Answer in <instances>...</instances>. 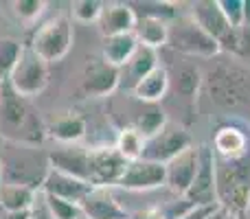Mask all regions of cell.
I'll list each match as a JSON object with an SVG mask.
<instances>
[{"label": "cell", "mask_w": 250, "mask_h": 219, "mask_svg": "<svg viewBox=\"0 0 250 219\" xmlns=\"http://www.w3.org/2000/svg\"><path fill=\"white\" fill-rule=\"evenodd\" d=\"M167 90H169V70L165 66H158L132 88V95L141 103H160L165 99V95H167Z\"/></svg>", "instance_id": "cell-22"}, {"label": "cell", "mask_w": 250, "mask_h": 219, "mask_svg": "<svg viewBox=\"0 0 250 219\" xmlns=\"http://www.w3.org/2000/svg\"><path fill=\"white\" fill-rule=\"evenodd\" d=\"M40 191L31 189L24 184H9L2 182L0 186V208L7 213H24L31 211L38 202Z\"/></svg>", "instance_id": "cell-23"}, {"label": "cell", "mask_w": 250, "mask_h": 219, "mask_svg": "<svg viewBox=\"0 0 250 219\" xmlns=\"http://www.w3.org/2000/svg\"><path fill=\"white\" fill-rule=\"evenodd\" d=\"M42 199H44V206H46V211L51 213L53 219H82L83 217L79 204H75V202H66V199L53 198V195H44V193H42Z\"/></svg>", "instance_id": "cell-30"}, {"label": "cell", "mask_w": 250, "mask_h": 219, "mask_svg": "<svg viewBox=\"0 0 250 219\" xmlns=\"http://www.w3.org/2000/svg\"><path fill=\"white\" fill-rule=\"evenodd\" d=\"M132 11L138 18H151V20L173 22L178 18V4L165 2V0H143V2H129Z\"/></svg>", "instance_id": "cell-29"}, {"label": "cell", "mask_w": 250, "mask_h": 219, "mask_svg": "<svg viewBox=\"0 0 250 219\" xmlns=\"http://www.w3.org/2000/svg\"><path fill=\"white\" fill-rule=\"evenodd\" d=\"M20 51H22L20 42H16V40H11V38L0 40V83L9 77V73H11Z\"/></svg>", "instance_id": "cell-33"}, {"label": "cell", "mask_w": 250, "mask_h": 219, "mask_svg": "<svg viewBox=\"0 0 250 219\" xmlns=\"http://www.w3.org/2000/svg\"><path fill=\"white\" fill-rule=\"evenodd\" d=\"M198 162H200V151L198 147L191 145L189 149H185L178 158H173L169 164H165L167 169V180L165 184L178 193L180 198H185V193L189 191L191 182L195 178V171H198Z\"/></svg>", "instance_id": "cell-16"}, {"label": "cell", "mask_w": 250, "mask_h": 219, "mask_svg": "<svg viewBox=\"0 0 250 219\" xmlns=\"http://www.w3.org/2000/svg\"><path fill=\"white\" fill-rule=\"evenodd\" d=\"M158 51H151V48H145V46H138L136 53L132 55V60L123 66L127 70V77L132 79V88L141 81L143 77L151 73V70L158 68Z\"/></svg>", "instance_id": "cell-27"}, {"label": "cell", "mask_w": 250, "mask_h": 219, "mask_svg": "<svg viewBox=\"0 0 250 219\" xmlns=\"http://www.w3.org/2000/svg\"><path fill=\"white\" fill-rule=\"evenodd\" d=\"M4 182V173H2V158H0V186H2Z\"/></svg>", "instance_id": "cell-41"}, {"label": "cell", "mask_w": 250, "mask_h": 219, "mask_svg": "<svg viewBox=\"0 0 250 219\" xmlns=\"http://www.w3.org/2000/svg\"><path fill=\"white\" fill-rule=\"evenodd\" d=\"M134 35H136L138 44L151 51L167 46L169 38V22L163 20H151V18H138L136 26H134Z\"/></svg>", "instance_id": "cell-24"}, {"label": "cell", "mask_w": 250, "mask_h": 219, "mask_svg": "<svg viewBox=\"0 0 250 219\" xmlns=\"http://www.w3.org/2000/svg\"><path fill=\"white\" fill-rule=\"evenodd\" d=\"M200 162L195 178L191 182L189 191L185 193V199L193 206H220L215 191V154L211 145H200Z\"/></svg>", "instance_id": "cell-11"}, {"label": "cell", "mask_w": 250, "mask_h": 219, "mask_svg": "<svg viewBox=\"0 0 250 219\" xmlns=\"http://www.w3.org/2000/svg\"><path fill=\"white\" fill-rule=\"evenodd\" d=\"M244 26H250V0H244Z\"/></svg>", "instance_id": "cell-39"}, {"label": "cell", "mask_w": 250, "mask_h": 219, "mask_svg": "<svg viewBox=\"0 0 250 219\" xmlns=\"http://www.w3.org/2000/svg\"><path fill=\"white\" fill-rule=\"evenodd\" d=\"M171 81L178 95L185 99H193L195 92L200 90V83H202V73L195 64L185 61V64L173 68V77H169V86H171Z\"/></svg>", "instance_id": "cell-26"}, {"label": "cell", "mask_w": 250, "mask_h": 219, "mask_svg": "<svg viewBox=\"0 0 250 219\" xmlns=\"http://www.w3.org/2000/svg\"><path fill=\"white\" fill-rule=\"evenodd\" d=\"M4 219H31V211H24V213H7Z\"/></svg>", "instance_id": "cell-38"}, {"label": "cell", "mask_w": 250, "mask_h": 219, "mask_svg": "<svg viewBox=\"0 0 250 219\" xmlns=\"http://www.w3.org/2000/svg\"><path fill=\"white\" fill-rule=\"evenodd\" d=\"M211 99L224 110L250 108V70L222 64L211 73Z\"/></svg>", "instance_id": "cell-7"}, {"label": "cell", "mask_w": 250, "mask_h": 219, "mask_svg": "<svg viewBox=\"0 0 250 219\" xmlns=\"http://www.w3.org/2000/svg\"><path fill=\"white\" fill-rule=\"evenodd\" d=\"M82 215L86 219H127L129 213L121 206L117 195L110 189H95L79 202Z\"/></svg>", "instance_id": "cell-17"}, {"label": "cell", "mask_w": 250, "mask_h": 219, "mask_svg": "<svg viewBox=\"0 0 250 219\" xmlns=\"http://www.w3.org/2000/svg\"><path fill=\"white\" fill-rule=\"evenodd\" d=\"M167 46L176 53L200 60H213L222 53L220 44L208 33H204L191 16H178L173 22H169Z\"/></svg>", "instance_id": "cell-6"}, {"label": "cell", "mask_w": 250, "mask_h": 219, "mask_svg": "<svg viewBox=\"0 0 250 219\" xmlns=\"http://www.w3.org/2000/svg\"><path fill=\"white\" fill-rule=\"evenodd\" d=\"M224 217H226V211H224V208H222V206H220V208H217V211H215V213H213V215H211V217H207V219H224Z\"/></svg>", "instance_id": "cell-40"}, {"label": "cell", "mask_w": 250, "mask_h": 219, "mask_svg": "<svg viewBox=\"0 0 250 219\" xmlns=\"http://www.w3.org/2000/svg\"><path fill=\"white\" fill-rule=\"evenodd\" d=\"M127 219H165L163 208H143V211L129 213Z\"/></svg>", "instance_id": "cell-35"}, {"label": "cell", "mask_w": 250, "mask_h": 219, "mask_svg": "<svg viewBox=\"0 0 250 219\" xmlns=\"http://www.w3.org/2000/svg\"><path fill=\"white\" fill-rule=\"evenodd\" d=\"M97 24H99V31H101L104 38L134 33V26H136V13L132 11L129 2H105Z\"/></svg>", "instance_id": "cell-19"}, {"label": "cell", "mask_w": 250, "mask_h": 219, "mask_svg": "<svg viewBox=\"0 0 250 219\" xmlns=\"http://www.w3.org/2000/svg\"><path fill=\"white\" fill-rule=\"evenodd\" d=\"M7 81L20 97L33 99L48 86V64L40 55H35L29 46H22Z\"/></svg>", "instance_id": "cell-8"}, {"label": "cell", "mask_w": 250, "mask_h": 219, "mask_svg": "<svg viewBox=\"0 0 250 219\" xmlns=\"http://www.w3.org/2000/svg\"><path fill=\"white\" fill-rule=\"evenodd\" d=\"M213 154L217 160H239L248 156V134L235 123H224L215 129L213 136Z\"/></svg>", "instance_id": "cell-15"}, {"label": "cell", "mask_w": 250, "mask_h": 219, "mask_svg": "<svg viewBox=\"0 0 250 219\" xmlns=\"http://www.w3.org/2000/svg\"><path fill=\"white\" fill-rule=\"evenodd\" d=\"M125 167L127 162L114 147H88V180L92 186H117Z\"/></svg>", "instance_id": "cell-10"}, {"label": "cell", "mask_w": 250, "mask_h": 219, "mask_svg": "<svg viewBox=\"0 0 250 219\" xmlns=\"http://www.w3.org/2000/svg\"><path fill=\"white\" fill-rule=\"evenodd\" d=\"M217 4L233 29H244V0H217Z\"/></svg>", "instance_id": "cell-34"}, {"label": "cell", "mask_w": 250, "mask_h": 219, "mask_svg": "<svg viewBox=\"0 0 250 219\" xmlns=\"http://www.w3.org/2000/svg\"><path fill=\"white\" fill-rule=\"evenodd\" d=\"M88 132V123L79 112H64L46 123V138H53L60 145H77Z\"/></svg>", "instance_id": "cell-20"}, {"label": "cell", "mask_w": 250, "mask_h": 219, "mask_svg": "<svg viewBox=\"0 0 250 219\" xmlns=\"http://www.w3.org/2000/svg\"><path fill=\"white\" fill-rule=\"evenodd\" d=\"M141 46L134 33H123V35H110V38H104V44H101V57H104L108 64H112L114 68L121 70L132 55L136 53V48Z\"/></svg>", "instance_id": "cell-21"}, {"label": "cell", "mask_w": 250, "mask_h": 219, "mask_svg": "<svg viewBox=\"0 0 250 219\" xmlns=\"http://www.w3.org/2000/svg\"><path fill=\"white\" fill-rule=\"evenodd\" d=\"M46 158H48V167L51 169L68 173V176L90 184V180H88V147L62 145L57 149L48 151Z\"/></svg>", "instance_id": "cell-18"}, {"label": "cell", "mask_w": 250, "mask_h": 219, "mask_svg": "<svg viewBox=\"0 0 250 219\" xmlns=\"http://www.w3.org/2000/svg\"><path fill=\"white\" fill-rule=\"evenodd\" d=\"M165 180H167L165 164H156L141 158L134 160V162H127L117 186H121L125 191H154L165 186Z\"/></svg>", "instance_id": "cell-13"}, {"label": "cell", "mask_w": 250, "mask_h": 219, "mask_svg": "<svg viewBox=\"0 0 250 219\" xmlns=\"http://www.w3.org/2000/svg\"><path fill=\"white\" fill-rule=\"evenodd\" d=\"M167 123H169L167 114H165V110L160 108V103H143V108L136 112V116H134L132 127L147 140V138L156 136Z\"/></svg>", "instance_id": "cell-25"}, {"label": "cell", "mask_w": 250, "mask_h": 219, "mask_svg": "<svg viewBox=\"0 0 250 219\" xmlns=\"http://www.w3.org/2000/svg\"><path fill=\"white\" fill-rule=\"evenodd\" d=\"M104 4L101 0H77V2L70 4V16L75 18L82 24H90V22H99V16L104 11Z\"/></svg>", "instance_id": "cell-31"}, {"label": "cell", "mask_w": 250, "mask_h": 219, "mask_svg": "<svg viewBox=\"0 0 250 219\" xmlns=\"http://www.w3.org/2000/svg\"><path fill=\"white\" fill-rule=\"evenodd\" d=\"M46 140V123L31 99L20 97L9 81L0 83V142L40 147Z\"/></svg>", "instance_id": "cell-1"}, {"label": "cell", "mask_w": 250, "mask_h": 219, "mask_svg": "<svg viewBox=\"0 0 250 219\" xmlns=\"http://www.w3.org/2000/svg\"><path fill=\"white\" fill-rule=\"evenodd\" d=\"M2 158L4 182L24 184L40 191L44 178L48 173V158H38V147H18L11 145L9 154H0Z\"/></svg>", "instance_id": "cell-5"}, {"label": "cell", "mask_w": 250, "mask_h": 219, "mask_svg": "<svg viewBox=\"0 0 250 219\" xmlns=\"http://www.w3.org/2000/svg\"><path fill=\"white\" fill-rule=\"evenodd\" d=\"M114 149L121 154V158L125 162L141 160L143 149H145V138H143L132 125H125V127L119 129L117 138H114Z\"/></svg>", "instance_id": "cell-28"}, {"label": "cell", "mask_w": 250, "mask_h": 219, "mask_svg": "<svg viewBox=\"0 0 250 219\" xmlns=\"http://www.w3.org/2000/svg\"><path fill=\"white\" fill-rule=\"evenodd\" d=\"M46 9V2L44 0H13L11 2V11L13 16L20 22H26V24H33L40 16Z\"/></svg>", "instance_id": "cell-32"}, {"label": "cell", "mask_w": 250, "mask_h": 219, "mask_svg": "<svg viewBox=\"0 0 250 219\" xmlns=\"http://www.w3.org/2000/svg\"><path fill=\"white\" fill-rule=\"evenodd\" d=\"M217 204L229 215L246 217L250 208V154L239 160L215 158Z\"/></svg>", "instance_id": "cell-2"}, {"label": "cell", "mask_w": 250, "mask_h": 219, "mask_svg": "<svg viewBox=\"0 0 250 219\" xmlns=\"http://www.w3.org/2000/svg\"><path fill=\"white\" fill-rule=\"evenodd\" d=\"M121 83V70L114 68L104 57H90L83 66L82 92L86 97H108Z\"/></svg>", "instance_id": "cell-12"}, {"label": "cell", "mask_w": 250, "mask_h": 219, "mask_svg": "<svg viewBox=\"0 0 250 219\" xmlns=\"http://www.w3.org/2000/svg\"><path fill=\"white\" fill-rule=\"evenodd\" d=\"M217 208L220 206H198V208H193V211L187 213V215L180 217V219H207V217H211Z\"/></svg>", "instance_id": "cell-36"}, {"label": "cell", "mask_w": 250, "mask_h": 219, "mask_svg": "<svg viewBox=\"0 0 250 219\" xmlns=\"http://www.w3.org/2000/svg\"><path fill=\"white\" fill-rule=\"evenodd\" d=\"M189 16L198 22V26L204 33H208L220 44L222 51L230 53V55H246L242 29H233V26L226 22L217 0H198V2L191 4Z\"/></svg>", "instance_id": "cell-3"}, {"label": "cell", "mask_w": 250, "mask_h": 219, "mask_svg": "<svg viewBox=\"0 0 250 219\" xmlns=\"http://www.w3.org/2000/svg\"><path fill=\"white\" fill-rule=\"evenodd\" d=\"M191 147V136L180 125L167 123L156 136L147 138L145 149H143V160H149L156 164H169L173 158Z\"/></svg>", "instance_id": "cell-9"}, {"label": "cell", "mask_w": 250, "mask_h": 219, "mask_svg": "<svg viewBox=\"0 0 250 219\" xmlns=\"http://www.w3.org/2000/svg\"><path fill=\"white\" fill-rule=\"evenodd\" d=\"M92 189H95V186L88 184V182L77 180V178L68 176V173L55 171V169L48 167L46 178H44L42 186H40V193H44V195H53V198L66 199V202H75V204H79L88 193H90Z\"/></svg>", "instance_id": "cell-14"}, {"label": "cell", "mask_w": 250, "mask_h": 219, "mask_svg": "<svg viewBox=\"0 0 250 219\" xmlns=\"http://www.w3.org/2000/svg\"><path fill=\"white\" fill-rule=\"evenodd\" d=\"M31 219H53V217H51V213L46 211L44 202H42V204L35 202V206L31 208Z\"/></svg>", "instance_id": "cell-37"}, {"label": "cell", "mask_w": 250, "mask_h": 219, "mask_svg": "<svg viewBox=\"0 0 250 219\" xmlns=\"http://www.w3.org/2000/svg\"><path fill=\"white\" fill-rule=\"evenodd\" d=\"M73 40H75V31H73V22L68 16H55L48 18L46 22L35 29V33L31 35L29 46L35 55H40L46 64L64 60L73 48Z\"/></svg>", "instance_id": "cell-4"}]
</instances>
